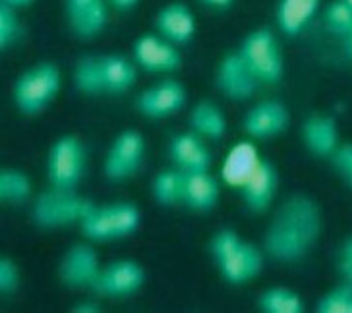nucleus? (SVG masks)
Instances as JSON below:
<instances>
[{
    "label": "nucleus",
    "instance_id": "nucleus-29",
    "mask_svg": "<svg viewBox=\"0 0 352 313\" xmlns=\"http://www.w3.org/2000/svg\"><path fill=\"white\" fill-rule=\"evenodd\" d=\"M32 178L20 168H4L0 172V199L8 205H21L32 198Z\"/></svg>",
    "mask_w": 352,
    "mask_h": 313
},
{
    "label": "nucleus",
    "instance_id": "nucleus-14",
    "mask_svg": "<svg viewBox=\"0 0 352 313\" xmlns=\"http://www.w3.org/2000/svg\"><path fill=\"white\" fill-rule=\"evenodd\" d=\"M109 0H64L68 27L78 39H95L109 25Z\"/></svg>",
    "mask_w": 352,
    "mask_h": 313
},
{
    "label": "nucleus",
    "instance_id": "nucleus-24",
    "mask_svg": "<svg viewBox=\"0 0 352 313\" xmlns=\"http://www.w3.org/2000/svg\"><path fill=\"white\" fill-rule=\"evenodd\" d=\"M190 130L204 139H221L227 134V116L213 101H199L190 111Z\"/></svg>",
    "mask_w": 352,
    "mask_h": 313
},
{
    "label": "nucleus",
    "instance_id": "nucleus-16",
    "mask_svg": "<svg viewBox=\"0 0 352 313\" xmlns=\"http://www.w3.org/2000/svg\"><path fill=\"white\" fill-rule=\"evenodd\" d=\"M168 159L182 172H206L211 168V151L196 132H178L168 141Z\"/></svg>",
    "mask_w": 352,
    "mask_h": 313
},
{
    "label": "nucleus",
    "instance_id": "nucleus-17",
    "mask_svg": "<svg viewBox=\"0 0 352 313\" xmlns=\"http://www.w3.org/2000/svg\"><path fill=\"white\" fill-rule=\"evenodd\" d=\"M277 189H279V170L271 161L261 159L256 172L239 192L248 211L263 213L271 207L273 199L277 196Z\"/></svg>",
    "mask_w": 352,
    "mask_h": 313
},
{
    "label": "nucleus",
    "instance_id": "nucleus-34",
    "mask_svg": "<svg viewBox=\"0 0 352 313\" xmlns=\"http://www.w3.org/2000/svg\"><path fill=\"white\" fill-rule=\"evenodd\" d=\"M337 271L344 281H352V234L342 240L337 255Z\"/></svg>",
    "mask_w": 352,
    "mask_h": 313
},
{
    "label": "nucleus",
    "instance_id": "nucleus-11",
    "mask_svg": "<svg viewBox=\"0 0 352 313\" xmlns=\"http://www.w3.org/2000/svg\"><path fill=\"white\" fill-rule=\"evenodd\" d=\"M186 87L175 78H166L138 95L135 108L145 118L163 120V118L178 115L186 106Z\"/></svg>",
    "mask_w": 352,
    "mask_h": 313
},
{
    "label": "nucleus",
    "instance_id": "nucleus-9",
    "mask_svg": "<svg viewBox=\"0 0 352 313\" xmlns=\"http://www.w3.org/2000/svg\"><path fill=\"white\" fill-rule=\"evenodd\" d=\"M145 284V271L135 259H114L103 265L94 292L103 298H130L138 294Z\"/></svg>",
    "mask_w": 352,
    "mask_h": 313
},
{
    "label": "nucleus",
    "instance_id": "nucleus-35",
    "mask_svg": "<svg viewBox=\"0 0 352 313\" xmlns=\"http://www.w3.org/2000/svg\"><path fill=\"white\" fill-rule=\"evenodd\" d=\"M109 2H111V6H114L116 10L130 12V10H134L135 6H138L142 0H109Z\"/></svg>",
    "mask_w": 352,
    "mask_h": 313
},
{
    "label": "nucleus",
    "instance_id": "nucleus-25",
    "mask_svg": "<svg viewBox=\"0 0 352 313\" xmlns=\"http://www.w3.org/2000/svg\"><path fill=\"white\" fill-rule=\"evenodd\" d=\"M184 186L186 172L170 167L157 172L151 182V196L161 207H178L184 205Z\"/></svg>",
    "mask_w": 352,
    "mask_h": 313
},
{
    "label": "nucleus",
    "instance_id": "nucleus-37",
    "mask_svg": "<svg viewBox=\"0 0 352 313\" xmlns=\"http://www.w3.org/2000/svg\"><path fill=\"white\" fill-rule=\"evenodd\" d=\"M201 2L209 8H213V10H227V8L232 6L234 0H201Z\"/></svg>",
    "mask_w": 352,
    "mask_h": 313
},
{
    "label": "nucleus",
    "instance_id": "nucleus-8",
    "mask_svg": "<svg viewBox=\"0 0 352 313\" xmlns=\"http://www.w3.org/2000/svg\"><path fill=\"white\" fill-rule=\"evenodd\" d=\"M145 163V139L138 130H124L114 137L103 161V174L111 182L134 178Z\"/></svg>",
    "mask_w": 352,
    "mask_h": 313
},
{
    "label": "nucleus",
    "instance_id": "nucleus-4",
    "mask_svg": "<svg viewBox=\"0 0 352 313\" xmlns=\"http://www.w3.org/2000/svg\"><path fill=\"white\" fill-rule=\"evenodd\" d=\"M94 201L87 199L78 189L49 188L41 192L32 203V220L43 230L72 227L85 219L94 209Z\"/></svg>",
    "mask_w": 352,
    "mask_h": 313
},
{
    "label": "nucleus",
    "instance_id": "nucleus-27",
    "mask_svg": "<svg viewBox=\"0 0 352 313\" xmlns=\"http://www.w3.org/2000/svg\"><path fill=\"white\" fill-rule=\"evenodd\" d=\"M259 312L263 313H304L306 305L300 294L287 286H271L259 294Z\"/></svg>",
    "mask_w": 352,
    "mask_h": 313
},
{
    "label": "nucleus",
    "instance_id": "nucleus-30",
    "mask_svg": "<svg viewBox=\"0 0 352 313\" xmlns=\"http://www.w3.org/2000/svg\"><path fill=\"white\" fill-rule=\"evenodd\" d=\"M318 313H352V281H342L321 296L316 303Z\"/></svg>",
    "mask_w": 352,
    "mask_h": 313
},
{
    "label": "nucleus",
    "instance_id": "nucleus-10",
    "mask_svg": "<svg viewBox=\"0 0 352 313\" xmlns=\"http://www.w3.org/2000/svg\"><path fill=\"white\" fill-rule=\"evenodd\" d=\"M101 269V259L91 244H74L58 263V279L74 290H94Z\"/></svg>",
    "mask_w": 352,
    "mask_h": 313
},
{
    "label": "nucleus",
    "instance_id": "nucleus-31",
    "mask_svg": "<svg viewBox=\"0 0 352 313\" xmlns=\"http://www.w3.org/2000/svg\"><path fill=\"white\" fill-rule=\"evenodd\" d=\"M18 10H14L6 4H0V47L2 51L10 49L12 45L20 39L21 23L18 18Z\"/></svg>",
    "mask_w": 352,
    "mask_h": 313
},
{
    "label": "nucleus",
    "instance_id": "nucleus-26",
    "mask_svg": "<svg viewBox=\"0 0 352 313\" xmlns=\"http://www.w3.org/2000/svg\"><path fill=\"white\" fill-rule=\"evenodd\" d=\"M323 21L327 32L331 33L337 41H341L344 56L352 60V6L342 0H335L327 4L323 12Z\"/></svg>",
    "mask_w": 352,
    "mask_h": 313
},
{
    "label": "nucleus",
    "instance_id": "nucleus-5",
    "mask_svg": "<svg viewBox=\"0 0 352 313\" xmlns=\"http://www.w3.org/2000/svg\"><path fill=\"white\" fill-rule=\"evenodd\" d=\"M142 224V211L130 201L94 205L80 222L82 234L89 242H114L132 236Z\"/></svg>",
    "mask_w": 352,
    "mask_h": 313
},
{
    "label": "nucleus",
    "instance_id": "nucleus-38",
    "mask_svg": "<svg viewBox=\"0 0 352 313\" xmlns=\"http://www.w3.org/2000/svg\"><path fill=\"white\" fill-rule=\"evenodd\" d=\"M35 0H0V4H6V6H10L14 10H20V8H28V6H32Z\"/></svg>",
    "mask_w": 352,
    "mask_h": 313
},
{
    "label": "nucleus",
    "instance_id": "nucleus-33",
    "mask_svg": "<svg viewBox=\"0 0 352 313\" xmlns=\"http://www.w3.org/2000/svg\"><path fill=\"white\" fill-rule=\"evenodd\" d=\"M329 159L337 174L346 182L349 188H352V143H341Z\"/></svg>",
    "mask_w": 352,
    "mask_h": 313
},
{
    "label": "nucleus",
    "instance_id": "nucleus-20",
    "mask_svg": "<svg viewBox=\"0 0 352 313\" xmlns=\"http://www.w3.org/2000/svg\"><path fill=\"white\" fill-rule=\"evenodd\" d=\"M304 147L316 156H331L341 146V134L335 118L327 115H311L302 124Z\"/></svg>",
    "mask_w": 352,
    "mask_h": 313
},
{
    "label": "nucleus",
    "instance_id": "nucleus-18",
    "mask_svg": "<svg viewBox=\"0 0 352 313\" xmlns=\"http://www.w3.org/2000/svg\"><path fill=\"white\" fill-rule=\"evenodd\" d=\"M157 33L176 47L188 45L196 37L197 21L192 8L184 2H168L155 16Z\"/></svg>",
    "mask_w": 352,
    "mask_h": 313
},
{
    "label": "nucleus",
    "instance_id": "nucleus-21",
    "mask_svg": "<svg viewBox=\"0 0 352 313\" xmlns=\"http://www.w3.org/2000/svg\"><path fill=\"white\" fill-rule=\"evenodd\" d=\"M104 95H124L138 82V64L122 54H99Z\"/></svg>",
    "mask_w": 352,
    "mask_h": 313
},
{
    "label": "nucleus",
    "instance_id": "nucleus-36",
    "mask_svg": "<svg viewBox=\"0 0 352 313\" xmlns=\"http://www.w3.org/2000/svg\"><path fill=\"white\" fill-rule=\"evenodd\" d=\"M74 313H99L101 312V308L94 302H78L72 308Z\"/></svg>",
    "mask_w": 352,
    "mask_h": 313
},
{
    "label": "nucleus",
    "instance_id": "nucleus-22",
    "mask_svg": "<svg viewBox=\"0 0 352 313\" xmlns=\"http://www.w3.org/2000/svg\"><path fill=\"white\" fill-rule=\"evenodd\" d=\"M321 0H279L277 2V25L287 37H298L320 10Z\"/></svg>",
    "mask_w": 352,
    "mask_h": 313
},
{
    "label": "nucleus",
    "instance_id": "nucleus-3",
    "mask_svg": "<svg viewBox=\"0 0 352 313\" xmlns=\"http://www.w3.org/2000/svg\"><path fill=\"white\" fill-rule=\"evenodd\" d=\"M63 89V73L52 62H39L21 72L12 87V101L21 115L45 113Z\"/></svg>",
    "mask_w": 352,
    "mask_h": 313
},
{
    "label": "nucleus",
    "instance_id": "nucleus-39",
    "mask_svg": "<svg viewBox=\"0 0 352 313\" xmlns=\"http://www.w3.org/2000/svg\"><path fill=\"white\" fill-rule=\"evenodd\" d=\"M342 2H346L349 6H352V0H342Z\"/></svg>",
    "mask_w": 352,
    "mask_h": 313
},
{
    "label": "nucleus",
    "instance_id": "nucleus-15",
    "mask_svg": "<svg viewBox=\"0 0 352 313\" xmlns=\"http://www.w3.org/2000/svg\"><path fill=\"white\" fill-rule=\"evenodd\" d=\"M290 124V113L287 104L265 99L254 104L242 118V130L252 139H271L280 136Z\"/></svg>",
    "mask_w": 352,
    "mask_h": 313
},
{
    "label": "nucleus",
    "instance_id": "nucleus-6",
    "mask_svg": "<svg viewBox=\"0 0 352 313\" xmlns=\"http://www.w3.org/2000/svg\"><path fill=\"white\" fill-rule=\"evenodd\" d=\"M236 51L261 85L279 84L283 80L285 58L279 41L270 27L250 32Z\"/></svg>",
    "mask_w": 352,
    "mask_h": 313
},
{
    "label": "nucleus",
    "instance_id": "nucleus-19",
    "mask_svg": "<svg viewBox=\"0 0 352 313\" xmlns=\"http://www.w3.org/2000/svg\"><path fill=\"white\" fill-rule=\"evenodd\" d=\"M259 163H261V156H259L258 147L250 139H244L228 149L221 165V180L228 188L240 189L256 172Z\"/></svg>",
    "mask_w": 352,
    "mask_h": 313
},
{
    "label": "nucleus",
    "instance_id": "nucleus-32",
    "mask_svg": "<svg viewBox=\"0 0 352 313\" xmlns=\"http://www.w3.org/2000/svg\"><path fill=\"white\" fill-rule=\"evenodd\" d=\"M20 281L21 275L18 265H16V261L4 255L0 259V292L4 294V296L16 292L18 286H20Z\"/></svg>",
    "mask_w": 352,
    "mask_h": 313
},
{
    "label": "nucleus",
    "instance_id": "nucleus-2",
    "mask_svg": "<svg viewBox=\"0 0 352 313\" xmlns=\"http://www.w3.org/2000/svg\"><path fill=\"white\" fill-rule=\"evenodd\" d=\"M209 253L219 275L230 286L256 281L265 267V251L254 242L244 240L236 230L221 229L209 240Z\"/></svg>",
    "mask_w": 352,
    "mask_h": 313
},
{
    "label": "nucleus",
    "instance_id": "nucleus-23",
    "mask_svg": "<svg viewBox=\"0 0 352 313\" xmlns=\"http://www.w3.org/2000/svg\"><path fill=\"white\" fill-rule=\"evenodd\" d=\"M221 186L219 180L209 170L206 172H188L186 186H184V207L208 213L217 207Z\"/></svg>",
    "mask_w": 352,
    "mask_h": 313
},
{
    "label": "nucleus",
    "instance_id": "nucleus-1",
    "mask_svg": "<svg viewBox=\"0 0 352 313\" xmlns=\"http://www.w3.org/2000/svg\"><path fill=\"white\" fill-rule=\"evenodd\" d=\"M323 230V213L316 199L294 194L275 211L263 236V251L280 263L302 261L316 248Z\"/></svg>",
    "mask_w": 352,
    "mask_h": 313
},
{
    "label": "nucleus",
    "instance_id": "nucleus-12",
    "mask_svg": "<svg viewBox=\"0 0 352 313\" xmlns=\"http://www.w3.org/2000/svg\"><path fill=\"white\" fill-rule=\"evenodd\" d=\"M132 58L149 73H175L182 66V54L175 43L166 41L159 33H145L132 47Z\"/></svg>",
    "mask_w": 352,
    "mask_h": 313
},
{
    "label": "nucleus",
    "instance_id": "nucleus-28",
    "mask_svg": "<svg viewBox=\"0 0 352 313\" xmlns=\"http://www.w3.org/2000/svg\"><path fill=\"white\" fill-rule=\"evenodd\" d=\"M74 85L80 93L87 97H101L104 95L103 76H101V64H99V54L94 56H83L76 62L72 73Z\"/></svg>",
    "mask_w": 352,
    "mask_h": 313
},
{
    "label": "nucleus",
    "instance_id": "nucleus-13",
    "mask_svg": "<svg viewBox=\"0 0 352 313\" xmlns=\"http://www.w3.org/2000/svg\"><path fill=\"white\" fill-rule=\"evenodd\" d=\"M215 84L221 93L225 95L230 101H248L258 91L261 84L258 78L252 73L246 62L242 60L239 51L227 52L217 66L215 72Z\"/></svg>",
    "mask_w": 352,
    "mask_h": 313
},
{
    "label": "nucleus",
    "instance_id": "nucleus-7",
    "mask_svg": "<svg viewBox=\"0 0 352 313\" xmlns=\"http://www.w3.org/2000/svg\"><path fill=\"white\" fill-rule=\"evenodd\" d=\"M87 151L83 141L74 134L60 136L47 155V178L52 188L78 189L85 174Z\"/></svg>",
    "mask_w": 352,
    "mask_h": 313
}]
</instances>
